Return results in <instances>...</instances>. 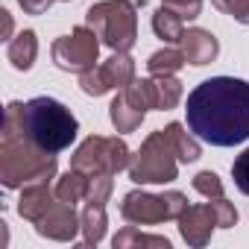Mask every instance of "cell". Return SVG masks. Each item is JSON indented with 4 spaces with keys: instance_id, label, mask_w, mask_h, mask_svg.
<instances>
[{
    "instance_id": "obj_1",
    "label": "cell",
    "mask_w": 249,
    "mask_h": 249,
    "mask_svg": "<svg viewBox=\"0 0 249 249\" xmlns=\"http://www.w3.org/2000/svg\"><path fill=\"white\" fill-rule=\"evenodd\" d=\"M188 129L211 147H234L249 138V82L237 76H211L199 82L185 103Z\"/></svg>"
},
{
    "instance_id": "obj_2",
    "label": "cell",
    "mask_w": 249,
    "mask_h": 249,
    "mask_svg": "<svg viewBox=\"0 0 249 249\" xmlns=\"http://www.w3.org/2000/svg\"><path fill=\"white\" fill-rule=\"evenodd\" d=\"M56 176V153H44L24 132V103H9L0 129V182L3 188H24L30 182Z\"/></svg>"
},
{
    "instance_id": "obj_3",
    "label": "cell",
    "mask_w": 249,
    "mask_h": 249,
    "mask_svg": "<svg viewBox=\"0 0 249 249\" xmlns=\"http://www.w3.org/2000/svg\"><path fill=\"white\" fill-rule=\"evenodd\" d=\"M24 132L44 153H62L73 144L79 123L65 103L53 97H33L24 103Z\"/></svg>"
},
{
    "instance_id": "obj_4",
    "label": "cell",
    "mask_w": 249,
    "mask_h": 249,
    "mask_svg": "<svg viewBox=\"0 0 249 249\" xmlns=\"http://www.w3.org/2000/svg\"><path fill=\"white\" fill-rule=\"evenodd\" d=\"M85 24L111 50L129 53L138 41V3L132 0H100L85 12Z\"/></svg>"
},
{
    "instance_id": "obj_5",
    "label": "cell",
    "mask_w": 249,
    "mask_h": 249,
    "mask_svg": "<svg viewBox=\"0 0 249 249\" xmlns=\"http://www.w3.org/2000/svg\"><path fill=\"white\" fill-rule=\"evenodd\" d=\"M126 170L135 185H167L179 176V156L170 147L164 129L147 135V141L129 159Z\"/></svg>"
},
{
    "instance_id": "obj_6",
    "label": "cell",
    "mask_w": 249,
    "mask_h": 249,
    "mask_svg": "<svg viewBox=\"0 0 249 249\" xmlns=\"http://www.w3.org/2000/svg\"><path fill=\"white\" fill-rule=\"evenodd\" d=\"M129 147L123 138H106V135H88L71 156V167L73 170H82L85 176H103V173H111L117 176L120 170L129 167Z\"/></svg>"
},
{
    "instance_id": "obj_7",
    "label": "cell",
    "mask_w": 249,
    "mask_h": 249,
    "mask_svg": "<svg viewBox=\"0 0 249 249\" xmlns=\"http://www.w3.org/2000/svg\"><path fill=\"white\" fill-rule=\"evenodd\" d=\"M185 208H188V196L182 191H167V194L129 191L120 202V217L135 226H156L164 220H179Z\"/></svg>"
},
{
    "instance_id": "obj_8",
    "label": "cell",
    "mask_w": 249,
    "mask_h": 249,
    "mask_svg": "<svg viewBox=\"0 0 249 249\" xmlns=\"http://www.w3.org/2000/svg\"><path fill=\"white\" fill-rule=\"evenodd\" d=\"M100 36L85 24V27H76L71 30V36H62L53 41L50 47V56H53V65L59 71H68V73H82L88 68L97 65V56H100Z\"/></svg>"
},
{
    "instance_id": "obj_9",
    "label": "cell",
    "mask_w": 249,
    "mask_h": 249,
    "mask_svg": "<svg viewBox=\"0 0 249 249\" xmlns=\"http://www.w3.org/2000/svg\"><path fill=\"white\" fill-rule=\"evenodd\" d=\"M135 82V59L129 53L114 50L103 65H94L79 73V88L88 97H103L108 91H123Z\"/></svg>"
},
{
    "instance_id": "obj_10",
    "label": "cell",
    "mask_w": 249,
    "mask_h": 249,
    "mask_svg": "<svg viewBox=\"0 0 249 249\" xmlns=\"http://www.w3.org/2000/svg\"><path fill=\"white\" fill-rule=\"evenodd\" d=\"M214 229H217V211H214L211 199L199 202V205H188L179 214V231H182L185 243L194 246V249H202L211 240Z\"/></svg>"
},
{
    "instance_id": "obj_11",
    "label": "cell",
    "mask_w": 249,
    "mask_h": 249,
    "mask_svg": "<svg viewBox=\"0 0 249 249\" xmlns=\"http://www.w3.org/2000/svg\"><path fill=\"white\" fill-rule=\"evenodd\" d=\"M36 231L41 237H50V240H59V243H68L73 240L79 231H82V217L73 211L71 202H62L56 199V205L36 223Z\"/></svg>"
},
{
    "instance_id": "obj_12",
    "label": "cell",
    "mask_w": 249,
    "mask_h": 249,
    "mask_svg": "<svg viewBox=\"0 0 249 249\" xmlns=\"http://www.w3.org/2000/svg\"><path fill=\"white\" fill-rule=\"evenodd\" d=\"M56 205V191H50V179H41V182H30L21 188V196H18V214L27 220V223H38L50 208Z\"/></svg>"
},
{
    "instance_id": "obj_13",
    "label": "cell",
    "mask_w": 249,
    "mask_h": 249,
    "mask_svg": "<svg viewBox=\"0 0 249 249\" xmlns=\"http://www.w3.org/2000/svg\"><path fill=\"white\" fill-rule=\"evenodd\" d=\"M179 47H182L185 59H188L191 65H196V68L211 65V62L217 59V53H220V41L214 38V33H208V30H202V27L185 30Z\"/></svg>"
},
{
    "instance_id": "obj_14",
    "label": "cell",
    "mask_w": 249,
    "mask_h": 249,
    "mask_svg": "<svg viewBox=\"0 0 249 249\" xmlns=\"http://www.w3.org/2000/svg\"><path fill=\"white\" fill-rule=\"evenodd\" d=\"M147 82V97H150V108H159V111H170L179 106L182 100V82L173 76H150L144 79Z\"/></svg>"
},
{
    "instance_id": "obj_15",
    "label": "cell",
    "mask_w": 249,
    "mask_h": 249,
    "mask_svg": "<svg viewBox=\"0 0 249 249\" xmlns=\"http://www.w3.org/2000/svg\"><path fill=\"white\" fill-rule=\"evenodd\" d=\"M108 117H111V126H114L117 132H135L141 123H144L147 111L138 108V106L126 97V91H117V97H114L111 106H108Z\"/></svg>"
},
{
    "instance_id": "obj_16",
    "label": "cell",
    "mask_w": 249,
    "mask_h": 249,
    "mask_svg": "<svg viewBox=\"0 0 249 249\" xmlns=\"http://www.w3.org/2000/svg\"><path fill=\"white\" fill-rule=\"evenodd\" d=\"M36 56H38V38L33 30H21L6 47V59L12 62L15 71H30L36 65Z\"/></svg>"
},
{
    "instance_id": "obj_17",
    "label": "cell",
    "mask_w": 249,
    "mask_h": 249,
    "mask_svg": "<svg viewBox=\"0 0 249 249\" xmlns=\"http://www.w3.org/2000/svg\"><path fill=\"white\" fill-rule=\"evenodd\" d=\"M82 240L88 246H97L103 237H106V226H108V217H106V202H94V199H85V208H82Z\"/></svg>"
},
{
    "instance_id": "obj_18",
    "label": "cell",
    "mask_w": 249,
    "mask_h": 249,
    "mask_svg": "<svg viewBox=\"0 0 249 249\" xmlns=\"http://www.w3.org/2000/svg\"><path fill=\"white\" fill-rule=\"evenodd\" d=\"M164 135H167V141H170V147L176 150V156H179L182 164H191V161H196V159L202 156V147H199L196 135L188 132L182 123H167V126H164Z\"/></svg>"
},
{
    "instance_id": "obj_19",
    "label": "cell",
    "mask_w": 249,
    "mask_h": 249,
    "mask_svg": "<svg viewBox=\"0 0 249 249\" xmlns=\"http://www.w3.org/2000/svg\"><path fill=\"white\" fill-rule=\"evenodd\" d=\"M56 199H62V202H71V205H76V202H85V196H88V191H91V176H85L82 170H68L59 182H56Z\"/></svg>"
},
{
    "instance_id": "obj_20",
    "label": "cell",
    "mask_w": 249,
    "mask_h": 249,
    "mask_svg": "<svg viewBox=\"0 0 249 249\" xmlns=\"http://www.w3.org/2000/svg\"><path fill=\"white\" fill-rule=\"evenodd\" d=\"M111 246L114 249H138V246H153V249H170V240L161 237V234H144L138 231V226H126L120 229L114 237H111Z\"/></svg>"
},
{
    "instance_id": "obj_21",
    "label": "cell",
    "mask_w": 249,
    "mask_h": 249,
    "mask_svg": "<svg viewBox=\"0 0 249 249\" xmlns=\"http://www.w3.org/2000/svg\"><path fill=\"white\" fill-rule=\"evenodd\" d=\"M153 33L167 44H179L185 36V21L176 12H170L167 6H159V12L153 15Z\"/></svg>"
},
{
    "instance_id": "obj_22",
    "label": "cell",
    "mask_w": 249,
    "mask_h": 249,
    "mask_svg": "<svg viewBox=\"0 0 249 249\" xmlns=\"http://www.w3.org/2000/svg\"><path fill=\"white\" fill-rule=\"evenodd\" d=\"M185 62H188V59H185L182 47H179V50H176V47H164V50H156V53L147 59V71H150V76H173L176 71H182Z\"/></svg>"
},
{
    "instance_id": "obj_23",
    "label": "cell",
    "mask_w": 249,
    "mask_h": 249,
    "mask_svg": "<svg viewBox=\"0 0 249 249\" xmlns=\"http://www.w3.org/2000/svg\"><path fill=\"white\" fill-rule=\"evenodd\" d=\"M191 185H194V191L202 194L205 199H220V196H226V194H223V182H220V176H217L214 170H199Z\"/></svg>"
},
{
    "instance_id": "obj_24",
    "label": "cell",
    "mask_w": 249,
    "mask_h": 249,
    "mask_svg": "<svg viewBox=\"0 0 249 249\" xmlns=\"http://www.w3.org/2000/svg\"><path fill=\"white\" fill-rule=\"evenodd\" d=\"M214 9H220L223 15L234 18L237 24H246L249 27V0H211Z\"/></svg>"
},
{
    "instance_id": "obj_25",
    "label": "cell",
    "mask_w": 249,
    "mask_h": 249,
    "mask_svg": "<svg viewBox=\"0 0 249 249\" xmlns=\"http://www.w3.org/2000/svg\"><path fill=\"white\" fill-rule=\"evenodd\" d=\"M161 6H167L170 12H176L182 21H194L202 12V0H161Z\"/></svg>"
},
{
    "instance_id": "obj_26",
    "label": "cell",
    "mask_w": 249,
    "mask_h": 249,
    "mask_svg": "<svg viewBox=\"0 0 249 249\" xmlns=\"http://www.w3.org/2000/svg\"><path fill=\"white\" fill-rule=\"evenodd\" d=\"M231 179H234L237 191L249 196V147L234 159V164H231Z\"/></svg>"
},
{
    "instance_id": "obj_27",
    "label": "cell",
    "mask_w": 249,
    "mask_h": 249,
    "mask_svg": "<svg viewBox=\"0 0 249 249\" xmlns=\"http://www.w3.org/2000/svg\"><path fill=\"white\" fill-rule=\"evenodd\" d=\"M211 205H214V211H217V229H231V226H237V208H234L226 196L211 199Z\"/></svg>"
},
{
    "instance_id": "obj_28",
    "label": "cell",
    "mask_w": 249,
    "mask_h": 249,
    "mask_svg": "<svg viewBox=\"0 0 249 249\" xmlns=\"http://www.w3.org/2000/svg\"><path fill=\"white\" fill-rule=\"evenodd\" d=\"M56 0H18V6L27 12V15H44Z\"/></svg>"
},
{
    "instance_id": "obj_29",
    "label": "cell",
    "mask_w": 249,
    "mask_h": 249,
    "mask_svg": "<svg viewBox=\"0 0 249 249\" xmlns=\"http://www.w3.org/2000/svg\"><path fill=\"white\" fill-rule=\"evenodd\" d=\"M0 15H3V38H9V33H12V15L3 9V12H0Z\"/></svg>"
}]
</instances>
